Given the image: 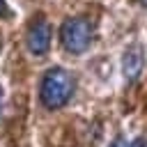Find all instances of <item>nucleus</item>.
I'll list each match as a JSON object with an SVG mask.
<instances>
[{
  "label": "nucleus",
  "mask_w": 147,
  "mask_h": 147,
  "mask_svg": "<svg viewBox=\"0 0 147 147\" xmlns=\"http://www.w3.org/2000/svg\"><path fill=\"white\" fill-rule=\"evenodd\" d=\"M74 87H76L74 76L67 69L51 67L44 74L41 83H39V101L48 110H60L69 103V99L74 94Z\"/></svg>",
  "instance_id": "1"
},
{
  "label": "nucleus",
  "mask_w": 147,
  "mask_h": 147,
  "mask_svg": "<svg viewBox=\"0 0 147 147\" xmlns=\"http://www.w3.org/2000/svg\"><path fill=\"white\" fill-rule=\"evenodd\" d=\"M94 37V28L87 18L76 16V18H67L60 25V44L67 53L71 55H83Z\"/></svg>",
  "instance_id": "2"
},
{
  "label": "nucleus",
  "mask_w": 147,
  "mask_h": 147,
  "mask_svg": "<svg viewBox=\"0 0 147 147\" xmlns=\"http://www.w3.org/2000/svg\"><path fill=\"white\" fill-rule=\"evenodd\" d=\"M51 25L46 18H37L30 28H28V34H25V46L32 55H46L48 48H51Z\"/></svg>",
  "instance_id": "3"
},
{
  "label": "nucleus",
  "mask_w": 147,
  "mask_h": 147,
  "mask_svg": "<svg viewBox=\"0 0 147 147\" xmlns=\"http://www.w3.org/2000/svg\"><path fill=\"white\" fill-rule=\"evenodd\" d=\"M142 67H145V51L142 46L133 44L124 51L122 55V74L126 78V83H136L138 76L142 74Z\"/></svg>",
  "instance_id": "4"
},
{
  "label": "nucleus",
  "mask_w": 147,
  "mask_h": 147,
  "mask_svg": "<svg viewBox=\"0 0 147 147\" xmlns=\"http://www.w3.org/2000/svg\"><path fill=\"white\" fill-rule=\"evenodd\" d=\"M129 145H131V142H129L124 136H117V138H115V140H113L108 147H129Z\"/></svg>",
  "instance_id": "5"
},
{
  "label": "nucleus",
  "mask_w": 147,
  "mask_h": 147,
  "mask_svg": "<svg viewBox=\"0 0 147 147\" xmlns=\"http://www.w3.org/2000/svg\"><path fill=\"white\" fill-rule=\"evenodd\" d=\"M129 147H147V140L145 138H136V140H131Z\"/></svg>",
  "instance_id": "6"
},
{
  "label": "nucleus",
  "mask_w": 147,
  "mask_h": 147,
  "mask_svg": "<svg viewBox=\"0 0 147 147\" xmlns=\"http://www.w3.org/2000/svg\"><path fill=\"white\" fill-rule=\"evenodd\" d=\"M7 11V5H5V0H0V16Z\"/></svg>",
  "instance_id": "7"
},
{
  "label": "nucleus",
  "mask_w": 147,
  "mask_h": 147,
  "mask_svg": "<svg viewBox=\"0 0 147 147\" xmlns=\"http://www.w3.org/2000/svg\"><path fill=\"white\" fill-rule=\"evenodd\" d=\"M0 108H2V87H0Z\"/></svg>",
  "instance_id": "8"
},
{
  "label": "nucleus",
  "mask_w": 147,
  "mask_h": 147,
  "mask_svg": "<svg viewBox=\"0 0 147 147\" xmlns=\"http://www.w3.org/2000/svg\"><path fill=\"white\" fill-rule=\"evenodd\" d=\"M140 5H142V7H147V0H140Z\"/></svg>",
  "instance_id": "9"
}]
</instances>
